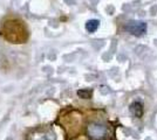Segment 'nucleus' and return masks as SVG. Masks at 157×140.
I'll use <instances>...</instances> for the list:
<instances>
[{
    "mask_svg": "<svg viewBox=\"0 0 157 140\" xmlns=\"http://www.w3.org/2000/svg\"><path fill=\"white\" fill-rule=\"evenodd\" d=\"M87 134L90 140H105L109 137V130L102 124L92 123L87 126Z\"/></svg>",
    "mask_w": 157,
    "mask_h": 140,
    "instance_id": "f03ea898",
    "label": "nucleus"
},
{
    "mask_svg": "<svg viewBox=\"0 0 157 140\" xmlns=\"http://www.w3.org/2000/svg\"><path fill=\"white\" fill-rule=\"evenodd\" d=\"M131 114L136 118H141L143 116V105L140 102H134L129 107Z\"/></svg>",
    "mask_w": 157,
    "mask_h": 140,
    "instance_id": "20e7f679",
    "label": "nucleus"
},
{
    "mask_svg": "<svg viewBox=\"0 0 157 140\" xmlns=\"http://www.w3.org/2000/svg\"><path fill=\"white\" fill-rule=\"evenodd\" d=\"M125 31L135 36H141L147 32V23L143 21L131 20L125 25Z\"/></svg>",
    "mask_w": 157,
    "mask_h": 140,
    "instance_id": "7ed1b4c3",
    "label": "nucleus"
},
{
    "mask_svg": "<svg viewBox=\"0 0 157 140\" xmlns=\"http://www.w3.org/2000/svg\"><path fill=\"white\" fill-rule=\"evenodd\" d=\"M78 95L81 98L87 99V98H90V96H92V90H78Z\"/></svg>",
    "mask_w": 157,
    "mask_h": 140,
    "instance_id": "0eeeda50",
    "label": "nucleus"
},
{
    "mask_svg": "<svg viewBox=\"0 0 157 140\" xmlns=\"http://www.w3.org/2000/svg\"><path fill=\"white\" fill-rule=\"evenodd\" d=\"M98 26H100V21L93 19V20L87 21V23H86V29H87L89 33H94L98 28Z\"/></svg>",
    "mask_w": 157,
    "mask_h": 140,
    "instance_id": "423d86ee",
    "label": "nucleus"
},
{
    "mask_svg": "<svg viewBox=\"0 0 157 140\" xmlns=\"http://www.w3.org/2000/svg\"><path fill=\"white\" fill-rule=\"evenodd\" d=\"M28 140H55L54 137L49 133H45V132H39V133L31 134Z\"/></svg>",
    "mask_w": 157,
    "mask_h": 140,
    "instance_id": "39448f33",
    "label": "nucleus"
},
{
    "mask_svg": "<svg viewBox=\"0 0 157 140\" xmlns=\"http://www.w3.org/2000/svg\"><path fill=\"white\" fill-rule=\"evenodd\" d=\"M0 34L7 42L14 45L25 43L29 38L26 22L17 15H8L1 21Z\"/></svg>",
    "mask_w": 157,
    "mask_h": 140,
    "instance_id": "f257e3e1",
    "label": "nucleus"
}]
</instances>
